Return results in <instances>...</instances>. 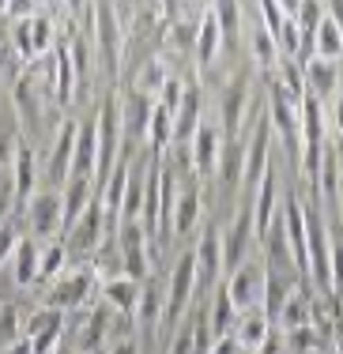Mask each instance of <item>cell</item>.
<instances>
[{
	"label": "cell",
	"instance_id": "cell-1",
	"mask_svg": "<svg viewBox=\"0 0 343 354\" xmlns=\"http://www.w3.org/2000/svg\"><path fill=\"white\" fill-rule=\"evenodd\" d=\"M12 46L19 53V61H38L46 49L57 46V27L53 19H46L41 12H27V19H15L12 23Z\"/></svg>",
	"mask_w": 343,
	"mask_h": 354
},
{
	"label": "cell",
	"instance_id": "cell-2",
	"mask_svg": "<svg viewBox=\"0 0 343 354\" xmlns=\"http://www.w3.org/2000/svg\"><path fill=\"white\" fill-rule=\"evenodd\" d=\"M95 57L106 75L121 72V19H113V4H95Z\"/></svg>",
	"mask_w": 343,
	"mask_h": 354
},
{
	"label": "cell",
	"instance_id": "cell-3",
	"mask_svg": "<svg viewBox=\"0 0 343 354\" xmlns=\"http://www.w3.org/2000/svg\"><path fill=\"white\" fill-rule=\"evenodd\" d=\"M192 286H196V257L185 252V257H178V264H174L170 286H166V298H163V320L166 324H178L181 320V313H185V306L192 298Z\"/></svg>",
	"mask_w": 343,
	"mask_h": 354
},
{
	"label": "cell",
	"instance_id": "cell-4",
	"mask_svg": "<svg viewBox=\"0 0 343 354\" xmlns=\"http://www.w3.org/2000/svg\"><path fill=\"white\" fill-rule=\"evenodd\" d=\"M95 290V275L83 272V268H64L53 283H49V294H46V306L64 313V309H76L87 301V294Z\"/></svg>",
	"mask_w": 343,
	"mask_h": 354
},
{
	"label": "cell",
	"instance_id": "cell-5",
	"mask_svg": "<svg viewBox=\"0 0 343 354\" xmlns=\"http://www.w3.org/2000/svg\"><path fill=\"white\" fill-rule=\"evenodd\" d=\"M223 290H227L230 306L238 309V317L253 313V309L261 306V298H264V268H261V264H241V268H234Z\"/></svg>",
	"mask_w": 343,
	"mask_h": 354
},
{
	"label": "cell",
	"instance_id": "cell-6",
	"mask_svg": "<svg viewBox=\"0 0 343 354\" xmlns=\"http://www.w3.org/2000/svg\"><path fill=\"white\" fill-rule=\"evenodd\" d=\"M117 98L110 95L102 102V109H98V121H95V132H98V170H95V185L102 189L106 177L113 174L117 166Z\"/></svg>",
	"mask_w": 343,
	"mask_h": 354
},
{
	"label": "cell",
	"instance_id": "cell-7",
	"mask_svg": "<svg viewBox=\"0 0 343 354\" xmlns=\"http://www.w3.org/2000/svg\"><path fill=\"white\" fill-rule=\"evenodd\" d=\"M283 238H287V249H290V264L295 272H302V279L309 275V257H306V207L298 204V196H287L283 200Z\"/></svg>",
	"mask_w": 343,
	"mask_h": 354
},
{
	"label": "cell",
	"instance_id": "cell-8",
	"mask_svg": "<svg viewBox=\"0 0 343 354\" xmlns=\"http://www.w3.org/2000/svg\"><path fill=\"white\" fill-rule=\"evenodd\" d=\"M102 234H106V212H102V200H91L87 204V212H83L76 223H72V230H68V249H76V252H95L98 249V241H102Z\"/></svg>",
	"mask_w": 343,
	"mask_h": 354
},
{
	"label": "cell",
	"instance_id": "cell-9",
	"mask_svg": "<svg viewBox=\"0 0 343 354\" xmlns=\"http://www.w3.org/2000/svg\"><path fill=\"white\" fill-rule=\"evenodd\" d=\"M249 238H253V200H245V204L238 207L230 234L223 238V272H234V268H241Z\"/></svg>",
	"mask_w": 343,
	"mask_h": 354
},
{
	"label": "cell",
	"instance_id": "cell-10",
	"mask_svg": "<svg viewBox=\"0 0 343 354\" xmlns=\"http://www.w3.org/2000/svg\"><path fill=\"white\" fill-rule=\"evenodd\" d=\"M302 75H306V91L324 102V98H336L340 83H343V72L336 61H324V57H306L302 61Z\"/></svg>",
	"mask_w": 343,
	"mask_h": 354
},
{
	"label": "cell",
	"instance_id": "cell-11",
	"mask_svg": "<svg viewBox=\"0 0 343 354\" xmlns=\"http://www.w3.org/2000/svg\"><path fill=\"white\" fill-rule=\"evenodd\" d=\"M117 245H121L124 275H129L132 283H140L147 275V238H144V230H140V223H124Z\"/></svg>",
	"mask_w": 343,
	"mask_h": 354
},
{
	"label": "cell",
	"instance_id": "cell-12",
	"mask_svg": "<svg viewBox=\"0 0 343 354\" xmlns=\"http://www.w3.org/2000/svg\"><path fill=\"white\" fill-rule=\"evenodd\" d=\"M192 143V170H196V177H212L215 170H219V143H223V132L215 129V124H204L200 121L196 136L189 140Z\"/></svg>",
	"mask_w": 343,
	"mask_h": 354
},
{
	"label": "cell",
	"instance_id": "cell-13",
	"mask_svg": "<svg viewBox=\"0 0 343 354\" xmlns=\"http://www.w3.org/2000/svg\"><path fill=\"white\" fill-rule=\"evenodd\" d=\"M158 204H163V166L151 162L144 174V204H140V230L147 241L158 238Z\"/></svg>",
	"mask_w": 343,
	"mask_h": 354
},
{
	"label": "cell",
	"instance_id": "cell-14",
	"mask_svg": "<svg viewBox=\"0 0 343 354\" xmlns=\"http://www.w3.org/2000/svg\"><path fill=\"white\" fill-rule=\"evenodd\" d=\"M61 328H64V313H57V309H41L23 324V339H30V347L35 354H49L53 351V343L61 339Z\"/></svg>",
	"mask_w": 343,
	"mask_h": 354
},
{
	"label": "cell",
	"instance_id": "cell-15",
	"mask_svg": "<svg viewBox=\"0 0 343 354\" xmlns=\"http://www.w3.org/2000/svg\"><path fill=\"white\" fill-rule=\"evenodd\" d=\"M268 129H272V124L261 121L257 132H253V140H249L245 166H241V189L245 192H257V185H261V177L268 170Z\"/></svg>",
	"mask_w": 343,
	"mask_h": 354
},
{
	"label": "cell",
	"instance_id": "cell-16",
	"mask_svg": "<svg viewBox=\"0 0 343 354\" xmlns=\"http://www.w3.org/2000/svg\"><path fill=\"white\" fill-rule=\"evenodd\" d=\"M27 218H30V234H35V238H53V234L61 230V200H57L53 192L30 196Z\"/></svg>",
	"mask_w": 343,
	"mask_h": 354
},
{
	"label": "cell",
	"instance_id": "cell-17",
	"mask_svg": "<svg viewBox=\"0 0 343 354\" xmlns=\"http://www.w3.org/2000/svg\"><path fill=\"white\" fill-rule=\"evenodd\" d=\"M76 132L80 124L76 121H64L61 132H57V143H53V155H49V177L53 181H72V158H76Z\"/></svg>",
	"mask_w": 343,
	"mask_h": 354
},
{
	"label": "cell",
	"instance_id": "cell-18",
	"mask_svg": "<svg viewBox=\"0 0 343 354\" xmlns=\"http://www.w3.org/2000/svg\"><path fill=\"white\" fill-rule=\"evenodd\" d=\"M219 46H223V30H219V19H215V12L207 8L204 19L196 23V41H192V53H196V68L207 72L215 64V57H219Z\"/></svg>",
	"mask_w": 343,
	"mask_h": 354
},
{
	"label": "cell",
	"instance_id": "cell-19",
	"mask_svg": "<svg viewBox=\"0 0 343 354\" xmlns=\"http://www.w3.org/2000/svg\"><path fill=\"white\" fill-rule=\"evenodd\" d=\"M38 181V162H35V151L27 143H15V155H12V192L19 204H30V192H35Z\"/></svg>",
	"mask_w": 343,
	"mask_h": 354
},
{
	"label": "cell",
	"instance_id": "cell-20",
	"mask_svg": "<svg viewBox=\"0 0 343 354\" xmlns=\"http://www.w3.org/2000/svg\"><path fill=\"white\" fill-rule=\"evenodd\" d=\"M95 181H87V177H72L68 185H64V196H61V230H72V223L87 212V204L95 200Z\"/></svg>",
	"mask_w": 343,
	"mask_h": 354
},
{
	"label": "cell",
	"instance_id": "cell-21",
	"mask_svg": "<svg viewBox=\"0 0 343 354\" xmlns=\"http://www.w3.org/2000/svg\"><path fill=\"white\" fill-rule=\"evenodd\" d=\"M196 275H204L207 283H215L223 275V234L215 230V226H207L204 234H200V245H196Z\"/></svg>",
	"mask_w": 343,
	"mask_h": 354
},
{
	"label": "cell",
	"instance_id": "cell-22",
	"mask_svg": "<svg viewBox=\"0 0 343 354\" xmlns=\"http://www.w3.org/2000/svg\"><path fill=\"white\" fill-rule=\"evenodd\" d=\"M245 102H249V83L241 80V75H234L227 83V91H223V136H238L241 129V113H245Z\"/></svg>",
	"mask_w": 343,
	"mask_h": 354
},
{
	"label": "cell",
	"instance_id": "cell-23",
	"mask_svg": "<svg viewBox=\"0 0 343 354\" xmlns=\"http://www.w3.org/2000/svg\"><path fill=\"white\" fill-rule=\"evenodd\" d=\"M95 170H98V132H95V121H83L80 132H76L72 177H87V181H95Z\"/></svg>",
	"mask_w": 343,
	"mask_h": 354
},
{
	"label": "cell",
	"instance_id": "cell-24",
	"mask_svg": "<svg viewBox=\"0 0 343 354\" xmlns=\"http://www.w3.org/2000/svg\"><path fill=\"white\" fill-rule=\"evenodd\" d=\"M102 298L110 301V309L124 317H136V306H140V283H132L129 275H110V279H102Z\"/></svg>",
	"mask_w": 343,
	"mask_h": 354
},
{
	"label": "cell",
	"instance_id": "cell-25",
	"mask_svg": "<svg viewBox=\"0 0 343 354\" xmlns=\"http://www.w3.org/2000/svg\"><path fill=\"white\" fill-rule=\"evenodd\" d=\"M313 189L324 192V200L332 204V215H336V223H340V151L336 147L321 151V166H317V185Z\"/></svg>",
	"mask_w": 343,
	"mask_h": 354
},
{
	"label": "cell",
	"instance_id": "cell-26",
	"mask_svg": "<svg viewBox=\"0 0 343 354\" xmlns=\"http://www.w3.org/2000/svg\"><path fill=\"white\" fill-rule=\"evenodd\" d=\"M53 75H57V102H72V91H76V68H72V53H68V38H61L53 46Z\"/></svg>",
	"mask_w": 343,
	"mask_h": 354
},
{
	"label": "cell",
	"instance_id": "cell-27",
	"mask_svg": "<svg viewBox=\"0 0 343 354\" xmlns=\"http://www.w3.org/2000/svg\"><path fill=\"white\" fill-rule=\"evenodd\" d=\"M283 324V332H295V328H306V324H313V298H309L306 290H290V298L283 301V309H279V317H275Z\"/></svg>",
	"mask_w": 343,
	"mask_h": 354
},
{
	"label": "cell",
	"instance_id": "cell-28",
	"mask_svg": "<svg viewBox=\"0 0 343 354\" xmlns=\"http://www.w3.org/2000/svg\"><path fill=\"white\" fill-rule=\"evenodd\" d=\"M151 106H155V98H147L144 91H136V87L129 91V98H124V113H121V124L132 132V136H147Z\"/></svg>",
	"mask_w": 343,
	"mask_h": 354
},
{
	"label": "cell",
	"instance_id": "cell-29",
	"mask_svg": "<svg viewBox=\"0 0 343 354\" xmlns=\"http://www.w3.org/2000/svg\"><path fill=\"white\" fill-rule=\"evenodd\" d=\"M200 129V87H185L181 106L174 113V140H192Z\"/></svg>",
	"mask_w": 343,
	"mask_h": 354
},
{
	"label": "cell",
	"instance_id": "cell-30",
	"mask_svg": "<svg viewBox=\"0 0 343 354\" xmlns=\"http://www.w3.org/2000/svg\"><path fill=\"white\" fill-rule=\"evenodd\" d=\"M241 320V328H238V347L241 351H261L264 343H268V335H272V320H268L264 313H245V317H238Z\"/></svg>",
	"mask_w": 343,
	"mask_h": 354
},
{
	"label": "cell",
	"instance_id": "cell-31",
	"mask_svg": "<svg viewBox=\"0 0 343 354\" xmlns=\"http://www.w3.org/2000/svg\"><path fill=\"white\" fill-rule=\"evenodd\" d=\"M38 260H41V249L35 245L30 238H19V245L12 252V272H15V283L19 286H30L38 279Z\"/></svg>",
	"mask_w": 343,
	"mask_h": 354
},
{
	"label": "cell",
	"instance_id": "cell-32",
	"mask_svg": "<svg viewBox=\"0 0 343 354\" xmlns=\"http://www.w3.org/2000/svg\"><path fill=\"white\" fill-rule=\"evenodd\" d=\"M340 53H343V30H340L332 19H328V15H324V19H321V27H317V35H313V46H309V57L340 61Z\"/></svg>",
	"mask_w": 343,
	"mask_h": 354
},
{
	"label": "cell",
	"instance_id": "cell-33",
	"mask_svg": "<svg viewBox=\"0 0 343 354\" xmlns=\"http://www.w3.org/2000/svg\"><path fill=\"white\" fill-rule=\"evenodd\" d=\"M196 218H200V192H196V189H185V192L178 196V204H174V223H170V234L185 238V234H192Z\"/></svg>",
	"mask_w": 343,
	"mask_h": 354
},
{
	"label": "cell",
	"instance_id": "cell-34",
	"mask_svg": "<svg viewBox=\"0 0 343 354\" xmlns=\"http://www.w3.org/2000/svg\"><path fill=\"white\" fill-rule=\"evenodd\" d=\"M147 140L155 143V151H163L174 140V113L166 106H151V121H147Z\"/></svg>",
	"mask_w": 343,
	"mask_h": 354
},
{
	"label": "cell",
	"instance_id": "cell-35",
	"mask_svg": "<svg viewBox=\"0 0 343 354\" xmlns=\"http://www.w3.org/2000/svg\"><path fill=\"white\" fill-rule=\"evenodd\" d=\"M64 268H68V245H61V241H49V245L41 249L38 275H46V279H57Z\"/></svg>",
	"mask_w": 343,
	"mask_h": 354
},
{
	"label": "cell",
	"instance_id": "cell-36",
	"mask_svg": "<svg viewBox=\"0 0 343 354\" xmlns=\"http://www.w3.org/2000/svg\"><path fill=\"white\" fill-rule=\"evenodd\" d=\"M253 57H257V64H261V72L272 75L275 61H279V46L272 41V35H268L264 27H257V30H253Z\"/></svg>",
	"mask_w": 343,
	"mask_h": 354
},
{
	"label": "cell",
	"instance_id": "cell-37",
	"mask_svg": "<svg viewBox=\"0 0 343 354\" xmlns=\"http://www.w3.org/2000/svg\"><path fill=\"white\" fill-rule=\"evenodd\" d=\"M230 320H238V309L230 306V298H227V290H223L219 286V294H215V309H212V320H207V324H212V335H227V328H230Z\"/></svg>",
	"mask_w": 343,
	"mask_h": 354
},
{
	"label": "cell",
	"instance_id": "cell-38",
	"mask_svg": "<svg viewBox=\"0 0 343 354\" xmlns=\"http://www.w3.org/2000/svg\"><path fill=\"white\" fill-rule=\"evenodd\" d=\"M287 343L290 351L298 354H321V332H317V324H306V328H295V332H287Z\"/></svg>",
	"mask_w": 343,
	"mask_h": 354
},
{
	"label": "cell",
	"instance_id": "cell-39",
	"mask_svg": "<svg viewBox=\"0 0 343 354\" xmlns=\"http://www.w3.org/2000/svg\"><path fill=\"white\" fill-rule=\"evenodd\" d=\"M163 87H166V80H163V61H147L144 64V72H140V80H136V91H144L147 98H155V95H163Z\"/></svg>",
	"mask_w": 343,
	"mask_h": 354
},
{
	"label": "cell",
	"instance_id": "cell-40",
	"mask_svg": "<svg viewBox=\"0 0 343 354\" xmlns=\"http://www.w3.org/2000/svg\"><path fill=\"white\" fill-rule=\"evenodd\" d=\"M15 102H19L23 121L35 129L38 124V106H35V91H30V75H19V83H15Z\"/></svg>",
	"mask_w": 343,
	"mask_h": 354
},
{
	"label": "cell",
	"instance_id": "cell-41",
	"mask_svg": "<svg viewBox=\"0 0 343 354\" xmlns=\"http://www.w3.org/2000/svg\"><path fill=\"white\" fill-rule=\"evenodd\" d=\"M106 335V317L98 313L95 320H91L87 328H83V339H80V351H98V343H102Z\"/></svg>",
	"mask_w": 343,
	"mask_h": 354
},
{
	"label": "cell",
	"instance_id": "cell-42",
	"mask_svg": "<svg viewBox=\"0 0 343 354\" xmlns=\"http://www.w3.org/2000/svg\"><path fill=\"white\" fill-rule=\"evenodd\" d=\"M332 294L343 298V238H336L332 245Z\"/></svg>",
	"mask_w": 343,
	"mask_h": 354
},
{
	"label": "cell",
	"instance_id": "cell-43",
	"mask_svg": "<svg viewBox=\"0 0 343 354\" xmlns=\"http://www.w3.org/2000/svg\"><path fill=\"white\" fill-rule=\"evenodd\" d=\"M15 245H19V234H15V230H0V264L15 252Z\"/></svg>",
	"mask_w": 343,
	"mask_h": 354
},
{
	"label": "cell",
	"instance_id": "cell-44",
	"mask_svg": "<svg viewBox=\"0 0 343 354\" xmlns=\"http://www.w3.org/2000/svg\"><path fill=\"white\" fill-rule=\"evenodd\" d=\"M207 354H238V343H234L230 335H223V339H215V347Z\"/></svg>",
	"mask_w": 343,
	"mask_h": 354
},
{
	"label": "cell",
	"instance_id": "cell-45",
	"mask_svg": "<svg viewBox=\"0 0 343 354\" xmlns=\"http://www.w3.org/2000/svg\"><path fill=\"white\" fill-rule=\"evenodd\" d=\"M4 354H35V347H30V339H23V335H19V339L8 343V351H4Z\"/></svg>",
	"mask_w": 343,
	"mask_h": 354
},
{
	"label": "cell",
	"instance_id": "cell-46",
	"mask_svg": "<svg viewBox=\"0 0 343 354\" xmlns=\"http://www.w3.org/2000/svg\"><path fill=\"white\" fill-rule=\"evenodd\" d=\"M110 354H136V339H117L110 347Z\"/></svg>",
	"mask_w": 343,
	"mask_h": 354
},
{
	"label": "cell",
	"instance_id": "cell-47",
	"mask_svg": "<svg viewBox=\"0 0 343 354\" xmlns=\"http://www.w3.org/2000/svg\"><path fill=\"white\" fill-rule=\"evenodd\" d=\"M336 129H340V136H343V83H340V91H336Z\"/></svg>",
	"mask_w": 343,
	"mask_h": 354
},
{
	"label": "cell",
	"instance_id": "cell-48",
	"mask_svg": "<svg viewBox=\"0 0 343 354\" xmlns=\"http://www.w3.org/2000/svg\"><path fill=\"white\" fill-rule=\"evenodd\" d=\"M257 354H279V339H275V335H268V343Z\"/></svg>",
	"mask_w": 343,
	"mask_h": 354
},
{
	"label": "cell",
	"instance_id": "cell-49",
	"mask_svg": "<svg viewBox=\"0 0 343 354\" xmlns=\"http://www.w3.org/2000/svg\"><path fill=\"white\" fill-rule=\"evenodd\" d=\"M336 347H340V354H343V328H340V339H336Z\"/></svg>",
	"mask_w": 343,
	"mask_h": 354
},
{
	"label": "cell",
	"instance_id": "cell-50",
	"mask_svg": "<svg viewBox=\"0 0 343 354\" xmlns=\"http://www.w3.org/2000/svg\"><path fill=\"white\" fill-rule=\"evenodd\" d=\"M0 309H4V301H0Z\"/></svg>",
	"mask_w": 343,
	"mask_h": 354
},
{
	"label": "cell",
	"instance_id": "cell-51",
	"mask_svg": "<svg viewBox=\"0 0 343 354\" xmlns=\"http://www.w3.org/2000/svg\"><path fill=\"white\" fill-rule=\"evenodd\" d=\"M321 354H324V351H321Z\"/></svg>",
	"mask_w": 343,
	"mask_h": 354
}]
</instances>
